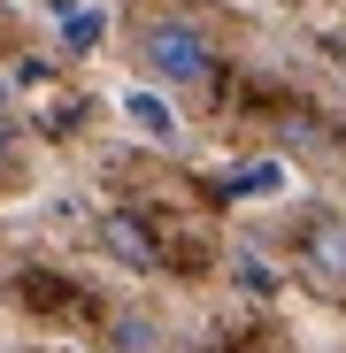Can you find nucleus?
Wrapping results in <instances>:
<instances>
[{
    "instance_id": "f257e3e1",
    "label": "nucleus",
    "mask_w": 346,
    "mask_h": 353,
    "mask_svg": "<svg viewBox=\"0 0 346 353\" xmlns=\"http://www.w3.org/2000/svg\"><path fill=\"white\" fill-rule=\"evenodd\" d=\"M139 54H146V70H154L162 85H215V46H208V31L185 23V16H154V23L139 31Z\"/></svg>"
},
{
    "instance_id": "f03ea898",
    "label": "nucleus",
    "mask_w": 346,
    "mask_h": 353,
    "mask_svg": "<svg viewBox=\"0 0 346 353\" xmlns=\"http://www.w3.org/2000/svg\"><path fill=\"white\" fill-rule=\"evenodd\" d=\"M300 269L323 292H346V215H308L300 223Z\"/></svg>"
}]
</instances>
